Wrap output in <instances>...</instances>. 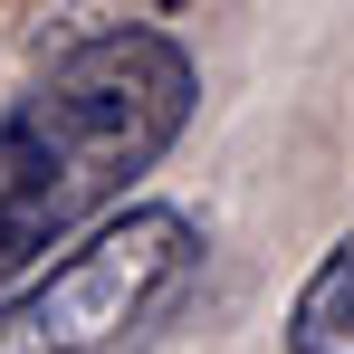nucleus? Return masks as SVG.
I'll use <instances>...</instances> for the list:
<instances>
[{"instance_id": "nucleus-1", "label": "nucleus", "mask_w": 354, "mask_h": 354, "mask_svg": "<svg viewBox=\"0 0 354 354\" xmlns=\"http://www.w3.org/2000/svg\"><path fill=\"white\" fill-rule=\"evenodd\" d=\"M201 115V58L163 19L86 29L0 106V297L48 268L77 230L124 211V192Z\"/></svg>"}, {"instance_id": "nucleus-2", "label": "nucleus", "mask_w": 354, "mask_h": 354, "mask_svg": "<svg viewBox=\"0 0 354 354\" xmlns=\"http://www.w3.org/2000/svg\"><path fill=\"white\" fill-rule=\"evenodd\" d=\"M211 239L182 201H124L0 297V354H144L201 288Z\"/></svg>"}, {"instance_id": "nucleus-3", "label": "nucleus", "mask_w": 354, "mask_h": 354, "mask_svg": "<svg viewBox=\"0 0 354 354\" xmlns=\"http://www.w3.org/2000/svg\"><path fill=\"white\" fill-rule=\"evenodd\" d=\"M288 354H354V221L288 297Z\"/></svg>"}]
</instances>
